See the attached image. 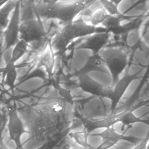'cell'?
<instances>
[{
  "mask_svg": "<svg viewBox=\"0 0 149 149\" xmlns=\"http://www.w3.org/2000/svg\"><path fill=\"white\" fill-rule=\"evenodd\" d=\"M66 102L62 98L52 100L19 112L29 134L23 146L27 144L35 149L62 133L76 128L74 117L65 108Z\"/></svg>",
  "mask_w": 149,
  "mask_h": 149,
  "instance_id": "obj_1",
  "label": "cell"
},
{
  "mask_svg": "<svg viewBox=\"0 0 149 149\" xmlns=\"http://www.w3.org/2000/svg\"><path fill=\"white\" fill-rule=\"evenodd\" d=\"M90 2L85 1H41L34 6V10L38 17L58 19L67 24L74 21Z\"/></svg>",
  "mask_w": 149,
  "mask_h": 149,
  "instance_id": "obj_2",
  "label": "cell"
},
{
  "mask_svg": "<svg viewBox=\"0 0 149 149\" xmlns=\"http://www.w3.org/2000/svg\"><path fill=\"white\" fill-rule=\"evenodd\" d=\"M96 27L83 19H76L65 26L57 33L52 47L60 55L65 51L70 42L77 37L90 36L95 33Z\"/></svg>",
  "mask_w": 149,
  "mask_h": 149,
  "instance_id": "obj_3",
  "label": "cell"
},
{
  "mask_svg": "<svg viewBox=\"0 0 149 149\" xmlns=\"http://www.w3.org/2000/svg\"><path fill=\"white\" fill-rule=\"evenodd\" d=\"M98 54L107 66L115 84L119 80L120 73L127 66L126 54L121 49L113 47L102 48Z\"/></svg>",
  "mask_w": 149,
  "mask_h": 149,
  "instance_id": "obj_4",
  "label": "cell"
},
{
  "mask_svg": "<svg viewBox=\"0 0 149 149\" xmlns=\"http://www.w3.org/2000/svg\"><path fill=\"white\" fill-rule=\"evenodd\" d=\"M19 37L28 43L46 38V31L42 22L33 16L26 17L20 24Z\"/></svg>",
  "mask_w": 149,
  "mask_h": 149,
  "instance_id": "obj_5",
  "label": "cell"
},
{
  "mask_svg": "<svg viewBox=\"0 0 149 149\" xmlns=\"http://www.w3.org/2000/svg\"><path fill=\"white\" fill-rule=\"evenodd\" d=\"M10 140L13 141L16 145L15 149H23V146L21 142V137L24 133H28L19 112L14 107L8 109V121L7 124Z\"/></svg>",
  "mask_w": 149,
  "mask_h": 149,
  "instance_id": "obj_6",
  "label": "cell"
},
{
  "mask_svg": "<svg viewBox=\"0 0 149 149\" xmlns=\"http://www.w3.org/2000/svg\"><path fill=\"white\" fill-rule=\"evenodd\" d=\"M91 136H98L101 138L100 145L94 149H109L115 146L119 141L124 140L136 143L140 139L132 136H125L119 133L113 126L105 129L99 133L91 134Z\"/></svg>",
  "mask_w": 149,
  "mask_h": 149,
  "instance_id": "obj_7",
  "label": "cell"
},
{
  "mask_svg": "<svg viewBox=\"0 0 149 149\" xmlns=\"http://www.w3.org/2000/svg\"><path fill=\"white\" fill-rule=\"evenodd\" d=\"M20 2L21 1L17 2L16 7L13 10L12 16L4 31L3 37L5 49L10 48L19 41L20 24L19 23Z\"/></svg>",
  "mask_w": 149,
  "mask_h": 149,
  "instance_id": "obj_8",
  "label": "cell"
},
{
  "mask_svg": "<svg viewBox=\"0 0 149 149\" xmlns=\"http://www.w3.org/2000/svg\"><path fill=\"white\" fill-rule=\"evenodd\" d=\"M78 76L79 86L84 91L96 95L108 97L109 98L112 94V87H105L101 84L87 74Z\"/></svg>",
  "mask_w": 149,
  "mask_h": 149,
  "instance_id": "obj_9",
  "label": "cell"
},
{
  "mask_svg": "<svg viewBox=\"0 0 149 149\" xmlns=\"http://www.w3.org/2000/svg\"><path fill=\"white\" fill-rule=\"evenodd\" d=\"M135 78L125 73L124 76L121 79H119L116 83L113 84L114 86L112 87V94L109 97L111 100V111L113 114L114 111L116 109V107L120 101V98L122 97L125 94L127 88L128 87L129 84L134 80Z\"/></svg>",
  "mask_w": 149,
  "mask_h": 149,
  "instance_id": "obj_10",
  "label": "cell"
},
{
  "mask_svg": "<svg viewBox=\"0 0 149 149\" xmlns=\"http://www.w3.org/2000/svg\"><path fill=\"white\" fill-rule=\"evenodd\" d=\"M90 36L83 47L92 49L96 54H98L103 48L108 40V33L107 32L95 33Z\"/></svg>",
  "mask_w": 149,
  "mask_h": 149,
  "instance_id": "obj_11",
  "label": "cell"
},
{
  "mask_svg": "<svg viewBox=\"0 0 149 149\" xmlns=\"http://www.w3.org/2000/svg\"><path fill=\"white\" fill-rule=\"evenodd\" d=\"M38 60L39 63L45 69L47 73L51 77L55 62L54 50L51 44H49L44 51L40 54Z\"/></svg>",
  "mask_w": 149,
  "mask_h": 149,
  "instance_id": "obj_12",
  "label": "cell"
},
{
  "mask_svg": "<svg viewBox=\"0 0 149 149\" xmlns=\"http://www.w3.org/2000/svg\"><path fill=\"white\" fill-rule=\"evenodd\" d=\"M103 62L98 54H95L88 56L84 66L79 70L78 75L85 74L93 70H100Z\"/></svg>",
  "mask_w": 149,
  "mask_h": 149,
  "instance_id": "obj_13",
  "label": "cell"
},
{
  "mask_svg": "<svg viewBox=\"0 0 149 149\" xmlns=\"http://www.w3.org/2000/svg\"><path fill=\"white\" fill-rule=\"evenodd\" d=\"M29 47V43L23 40H19L15 45L11 53V58L9 62L5 66H14L15 63L27 52Z\"/></svg>",
  "mask_w": 149,
  "mask_h": 149,
  "instance_id": "obj_14",
  "label": "cell"
},
{
  "mask_svg": "<svg viewBox=\"0 0 149 149\" xmlns=\"http://www.w3.org/2000/svg\"><path fill=\"white\" fill-rule=\"evenodd\" d=\"M17 1H6L3 5H1L0 9V22L1 25L4 27L5 29L7 27L9 23V15L10 12L15 9Z\"/></svg>",
  "mask_w": 149,
  "mask_h": 149,
  "instance_id": "obj_15",
  "label": "cell"
},
{
  "mask_svg": "<svg viewBox=\"0 0 149 149\" xmlns=\"http://www.w3.org/2000/svg\"><path fill=\"white\" fill-rule=\"evenodd\" d=\"M68 135L77 145L88 149H94V148L89 144L88 141L89 135L84 129L80 132H71Z\"/></svg>",
  "mask_w": 149,
  "mask_h": 149,
  "instance_id": "obj_16",
  "label": "cell"
},
{
  "mask_svg": "<svg viewBox=\"0 0 149 149\" xmlns=\"http://www.w3.org/2000/svg\"><path fill=\"white\" fill-rule=\"evenodd\" d=\"M108 16L107 11L101 6L92 11L90 15V24L93 26L102 24Z\"/></svg>",
  "mask_w": 149,
  "mask_h": 149,
  "instance_id": "obj_17",
  "label": "cell"
},
{
  "mask_svg": "<svg viewBox=\"0 0 149 149\" xmlns=\"http://www.w3.org/2000/svg\"><path fill=\"white\" fill-rule=\"evenodd\" d=\"M3 73L5 77V84L8 85L10 87H13L14 86V84L17 76L16 66L12 67L5 66L4 68Z\"/></svg>",
  "mask_w": 149,
  "mask_h": 149,
  "instance_id": "obj_18",
  "label": "cell"
},
{
  "mask_svg": "<svg viewBox=\"0 0 149 149\" xmlns=\"http://www.w3.org/2000/svg\"><path fill=\"white\" fill-rule=\"evenodd\" d=\"M72 132V130H67L62 134L52 138V139L46 141L41 146L36 148L35 149H53L54 147L57 145L63 139L67 136L70 132Z\"/></svg>",
  "mask_w": 149,
  "mask_h": 149,
  "instance_id": "obj_19",
  "label": "cell"
},
{
  "mask_svg": "<svg viewBox=\"0 0 149 149\" xmlns=\"http://www.w3.org/2000/svg\"><path fill=\"white\" fill-rule=\"evenodd\" d=\"M100 3L103 8L107 11L108 15L112 16H118L119 12L118 8V5L114 1L102 0Z\"/></svg>",
  "mask_w": 149,
  "mask_h": 149,
  "instance_id": "obj_20",
  "label": "cell"
},
{
  "mask_svg": "<svg viewBox=\"0 0 149 149\" xmlns=\"http://www.w3.org/2000/svg\"><path fill=\"white\" fill-rule=\"evenodd\" d=\"M51 83H52V86L57 90L60 97L62 99H63L65 101L68 102L69 104L73 103V97H72L69 91H68L66 89L62 87L58 83H57L56 81H55L53 80H51Z\"/></svg>",
  "mask_w": 149,
  "mask_h": 149,
  "instance_id": "obj_21",
  "label": "cell"
},
{
  "mask_svg": "<svg viewBox=\"0 0 149 149\" xmlns=\"http://www.w3.org/2000/svg\"><path fill=\"white\" fill-rule=\"evenodd\" d=\"M119 19L120 18L118 16H112L108 15L101 24L103 27L107 30L115 29L119 26Z\"/></svg>",
  "mask_w": 149,
  "mask_h": 149,
  "instance_id": "obj_22",
  "label": "cell"
},
{
  "mask_svg": "<svg viewBox=\"0 0 149 149\" xmlns=\"http://www.w3.org/2000/svg\"><path fill=\"white\" fill-rule=\"evenodd\" d=\"M74 144V141L68 135L63 139L53 149H71Z\"/></svg>",
  "mask_w": 149,
  "mask_h": 149,
  "instance_id": "obj_23",
  "label": "cell"
},
{
  "mask_svg": "<svg viewBox=\"0 0 149 149\" xmlns=\"http://www.w3.org/2000/svg\"><path fill=\"white\" fill-rule=\"evenodd\" d=\"M148 141H149V130L148 131L146 137L144 139H143L141 141H140L138 144H137L132 149H147Z\"/></svg>",
  "mask_w": 149,
  "mask_h": 149,
  "instance_id": "obj_24",
  "label": "cell"
},
{
  "mask_svg": "<svg viewBox=\"0 0 149 149\" xmlns=\"http://www.w3.org/2000/svg\"><path fill=\"white\" fill-rule=\"evenodd\" d=\"M0 149H8L6 144H5L3 140V137H1V140H0Z\"/></svg>",
  "mask_w": 149,
  "mask_h": 149,
  "instance_id": "obj_25",
  "label": "cell"
},
{
  "mask_svg": "<svg viewBox=\"0 0 149 149\" xmlns=\"http://www.w3.org/2000/svg\"><path fill=\"white\" fill-rule=\"evenodd\" d=\"M71 149H88V148H87L81 147V146H79V145H77V144L74 142V145L73 146V147H72Z\"/></svg>",
  "mask_w": 149,
  "mask_h": 149,
  "instance_id": "obj_26",
  "label": "cell"
},
{
  "mask_svg": "<svg viewBox=\"0 0 149 149\" xmlns=\"http://www.w3.org/2000/svg\"><path fill=\"white\" fill-rule=\"evenodd\" d=\"M147 149H149V141H148V144H147Z\"/></svg>",
  "mask_w": 149,
  "mask_h": 149,
  "instance_id": "obj_27",
  "label": "cell"
},
{
  "mask_svg": "<svg viewBox=\"0 0 149 149\" xmlns=\"http://www.w3.org/2000/svg\"><path fill=\"white\" fill-rule=\"evenodd\" d=\"M148 14H149V12H148Z\"/></svg>",
  "mask_w": 149,
  "mask_h": 149,
  "instance_id": "obj_28",
  "label": "cell"
}]
</instances>
